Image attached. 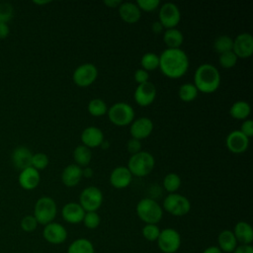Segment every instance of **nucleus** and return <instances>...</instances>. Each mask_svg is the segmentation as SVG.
Segmentation results:
<instances>
[{
    "label": "nucleus",
    "mask_w": 253,
    "mask_h": 253,
    "mask_svg": "<svg viewBox=\"0 0 253 253\" xmlns=\"http://www.w3.org/2000/svg\"><path fill=\"white\" fill-rule=\"evenodd\" d=\"M187 53L181 48H166L159 54V69L170 79L183 77L189 69Z\"/></svg>",
    "instance_id": "f257e3e1"
},
{
    "label": "nucleus",
    "mask_w": 253,
    "mask_h": 253,
    "mask_svg": "<svg viewBox=\"0 0 253 253\" xmlns=\"http://www.w3.org/2000/svg\"><path fill=\"white\" fill-rule=\"evenodd\" d=\"M220 73L218 69L211 63L199 65L194 73V85L198 92L211 94L215 92L220 85Z\"/></svg>",
    "instance_id": "f03ea898"
},
{
    "label": "nucleus",
    "mask_w": 253,
    "mask_h": 253,
    "mask_svg": "<svg viewBox=\"0 0 253 253\" xmlns=\"http://www.w3.org/2000/svg\"><path fill=\"white\" fill-rule=\"evenodd\" d=\"M136 213L145 224H157L163 216V210L154 199L143 198L136 205Z\"/></svg>",
    "instance_id": "7ed1b4c3"
},
{
    "label": "nucleus",
    "mask_w": 253,
    "mask_h": 253,
    "mask_svg": "<svg viewBox=\"0 0 253 253\" xmlns=\"http://www.w3.org/2000/svg\"><path fill=\"white\" fill-rule=\"evenodd\" d=\"M155 159L153 155L147 151H139L132 154L127 162V169L132 176L145 177L153 170Z\"/></svg>",
    "instance_id": "20e7f679"
},
{
    "label": "nucleus",
    "mask_w": 253,
    "mask_h": 253,
    "mask_svg": "<svg viewBox=\"0 0 253 253\" xmlns=\"http://www.w3.org/2000/svg\"><path fill=\"white\" fill-rule=\"evenodd\" d=\"M109 121L117 126H126L134 120V111L132 107L125 102L113 104L107 112Z\"/></svg>",
    "instance_id": "39448f33"
},
{
    "label": "nucleus",
    "mask_w": 253,
    "mask_h": 253,
    "mask_svg": "<svg viewBox=\"0 0 253 253\" xmlns=\"http://www.w3.org/2000/svg\"><path fill=\"white\" fill-rule=\"evenodd\" d=\"M57 213V207L54 200L50 197L40 198L34 208V216L38 223L46 225L53 221Z\"/></svg>",
    "instance_id": "423d86ee"
},
{
    "label": "nucleus",
    "mask_w": 253,
    "mask_h": 253,
    "mask_svg": "<svg viewBox=\"0 0 253 253\" xmlns=\"http://www.w3.org/2000/svg\"><path fill=\"white\" fill-rule=\"evenodd\" d=\"M163 209L174 216L186 215L191 210L189 199L181 194H169L163 201Z\"/></svg>",
    "instance_id": "0eeeda50"
},
{
    "label": "nucleus",
    "mask_w": 253,
    "mask_h": 253,
    "mask_svg": "<svg viewBox=\"0 0 253 253\" xmlns=\"http://www.w3.org/2000/svg\"><path fill=\"white\" fill-rule=\"evenodd\" d=\"M103 193L95 186H89L82 190L79 196V204L85 211H97L103 204Z\"/></svg>",
    "instance_id": "6e6552de"
},
{
    "label": "nucleus",
    "mask_w": 253,
    "mask_h": 253,
    "mask_svg": "<svg viewBox=\"0 0 253 253\" xmlns=\"http://www.w3.org/2000/svg\"><path fill=\"white\" fill-rule=\"evenodd\" d=\"M98 77L97 67L90 62L80 64L75 68L72 74L74 84L81 88H86L92 85Z\"/></svg>",
    "instance_id": "1a4fd4ad"
},
{
    "label": "nucleus",
    "mask_w": 253,
    "mask_h": 253,
    "mask_svg": "<svg viewBox=\"0 0 253 253\" xmlns=\"http://www.w3.org/2000/svg\"><path fill=\"white\" fill-rule=\"evenodd\" d=\"M156 241L159 249L163 253H175L181 246V235L174 228H164L160 230Z\"/></svg>",
    "instance_id": "9d476101"
},
{
    "label": "nucleus",
    "mask_w": 253,
    "mask_h": 253,
    "mask_svg": "<svg viewBox=\"0 0 253 253\" xmlns=\"http://www.w3.org/2000/svg\"><path fill=\"white\" fill-rule=\"evenodd\" d=\"M181 20V12L178 6L172 2L164 3L159 8L158 21L164 29H174L178 26Z\"/></svg>",
    "instance_id": "9b49d317"
},
{
    "label": "nucleus",
    "mask_w": 253,
    "mask_h": 253,
    "mask_svg": "<svg viewBox=\"0 0 253 253\" xmlns=\"http://www.w3.org/2000/svg\"><path fill=\"white\" fill-rule=\"evenodd\" d=\"M232 51L237 58H249L253 54V37L249 33H241L233 39Z\"/></svg>",
    "instance_id": "f8f14e48"
},
{
    "label": "nucleus",
    "mask_w": 253,
    "mask_h": 253,
    "mask_svg": "<svg viewBox=\"0 0 253 253\" xmlns=\"http://www.w3.org/2000/svg\"><path fill=\"white\" fill-rule=\"evenodd\" d=\"M157 90L153 83L146 82L143 84H138L133 93V99L135 103L140 107L150 106L156 98Z\"/></svg>",
    "instance_id": "ddd939ff"
},
{
    "label": "nucleus",
    "mask_w": 253,
    "mask_h": 253,
    "mask_svg": "<svg viewBox=\"0 0 253 253\" xmlns=\"http://www.w3.org/2000/svg\"><path fill=\"white\" fill-rule=\"evenodd\" d=\"M249 139L246 135H244L240 130L235 129L230 131L225 138L226 148L234 153L241 154L244 153L249 146Z\"/></svg>",
    "instance_id": "4468645a"
},
{
    "label": "nucleus",
    "mask_w": 253,
    "mask_h": 253,
    "mask_svg": "<svg viewBox=\"0 0 253 253\" xmlns=\"http://www.w3.org/2000/svg\"><path fill=\"white\" fill-rule=\"evenodd\" d=\"M129 126V133L131 138L138 140L147 138L153 130V123L147 117H140L135 119Z\"/></svg>",
    "instance_id": "2eb2a0df"
},
{
    "label": "nucleus",
    "mask_w": 253,
    "mask_h": 253,
    "mask_svg": "<svg viewBox=\"0 0 253 253\" xmlns=\"http://www.w3.org/2000/svg\"><path fill=\"white\" fill-rule=\"evenodd\" d=\"M43 238L51 244H61L63 243L67 238V231L66 228L58 223V222H50L46 225H44V228L42 230Z\"/></svg>",
    "instance_id": "dca6fc26"
},
{
    "label": "nucleus",
    "mask_w": 253,
    "mask_h": 253,
    "mask_svg": "<svg viewBox=\"0 0 253 253\" xmlns=\"http://www.w3.org/2000/svg\"><path fill=\"white\" fill-rule=\"evenodd\" d=\"M80 139L83 145L91 149L95 147H100L105 137L101 128L94 126H90L82 130Z\"/></svg>",
    "instance_id": "f3484780"
},
{
    "label": "nucleus",
    "mask_w": 253,
    "mask_h": 253,
    "mask_svg": "<svg viewBox=\"0 0 253 253\" xmlns=\"http://www.w3.org/2000/svg\"><path fill=\"white\" fill-rule=\"evenodd\" d=\"M131 180L132 175L126 166H118L110 174V184L118 190L128 187Z\"/></svg>",
    "instance_id": "a211bd4d"
},
{
    "label": "nucleus",
    "mask_w": 253,
    "mask_h": 253,
    "mask_svg": "<svg viewBox=\"0 0 253 253\" xmlns=\"http://www.w3.org/2000/svg\"><path fill=\"white\" fill-rule=\"evenodd\" d=\"M85 212L86 211L83 210L80 204L75 202H70L65 204L61 210V215L63 219L66 222L72 223V224H77L82 222Z\"/></svg>",
    "instance_id": "6ab92c4d"
},
{
    "label": "nucleus",
    "mask_w": 253,
    "mask_h": 253,
    "mask_svg": "<svg viewBox=\"0 0 253 253\" xmlns=\"http://www.w3.org/2000/svg\"><path fill=\"white\" fill-rule=\"evenodd\" d=\"M118 9L121 19L126 24H135L140 20L141 11L133 2H122Z\"/></svg>",
    "instance_id": "aec40b11"
},
{
    "label": "nucleus",
    "mask_w": 253,
    "mask_h": 253,
    "mask_svg": "<svg viewBox=\"0 0 253 253\" xmlns=\"http://www.w3.org/2000/svg\"><path fill=\"white\" fill-rule=\"evenodd\" d=\"M20 186L25 190H34L37 188L41 181V176L38 170L35 168L28 167L21 171L18 178Z\"/></svg>",
    "instance_id": "412c9836"
},
{
    "label": "nucleus",
    "mask_w": 253,
    "mask_h": 253,
    "mask_svg": "<svg viewBox=\"0 0 253 253\" xmlns=\"http://www.w3.org/2000/svg\"><path fill=\"white\" fill-rule=\"evenodd\" d=\"M33 153L26 146H18L12 153V162L19 170H24L32 166Z\"/></svg>",
    "instance_id": "4be33fe9"
},
{
    "label": "nucleus",
    "mask_w": 253,
    "mask_h": 253,
    "mask_svg": "<svg viewBox=\"0 0 253 253\" xmlns=\"http://www.w3.org/2000/svg\"><path fill=\"white\" fill-rule=\"evenodd\" d=\"M82 179V168L76 164H68L61 172V182L66 187H75Z\"/></svg>",
    "instance_id": "5701e85b"
},
{
    "label": "nucleus",
    "mask_w": 253,
    "mask_h": 253,
    "mask_svg": "<svg viewBox=\"0 0 253 253\" xmlns=\"http://www.w3.org/2000/svg\"><path fill=\"white\" fill-rule=\"evenodd\" d=\"M233 234L241 244H251L253 241V229L252 226L246 221H238L233 229Z\"/></svg>",
    "instance_id": "b1692460"
},
{
    "label": "nucleus",
    "mask_w": 253,
    "mask_h": 253,
    "mask_svg": "<svg viewBox=\"0 0 253 253\" xmlns=\"http://www.w3.org/2000/svg\"><path fill=\"white\" fill-rule=\"evenodd\" d=\"M218 248L226 253L233 252L234 249L237 247V240L231 230L225 229L222 230L217 237Z\"/></svg>",
    "instance_id": "393cba45"
},
{
    "label": "nucleus",
    "mask_w": 253,
    "mask_h": 253,
    "mask_svg": "<svg viewBox=\"0 0 253 253\" xmlns=\"http://www.w3.org/2000/svg\"><path fill=\"white\" fill-rule=\"evenodd\" d=\"M163 42L167 45V48H180L184 42V36L176 28L168 29L163 33Z\"/></svg>",
    "instance_id": "a878e982"
},
{
    "label": "nucleus",
    "mask_w": 253,
    "mask_h": 253,
    "mask_svg": "<svg viewBox=\"0 0 253 253\" xmlns=\"http://www.w3.org/2000/svg\"><path fill=\"white\" fill-rule=\"evenodd\" d=\"M250 113H251L250 105L243 100L234 102L229 109V115L233 119L239 120V121H245L249 117Z\"/></svg>",
    "instance_id": "bb28decb"
},
{
    "label": "nucleus",
    "mask_w": 253,
    "mask_h": 253,
    "mask_svg": "<svg viewBox=\"0 0 253 253\" xmlns=\"http://www.w3.org/2000/svg\"><path fill=\"white\" fill-rule=\"evenodd\" d=\"M73 159L75 161L74 164L83 168L89 166V163L92 159V152L90 148L86 147L83 144L77 145L73 150Z\"/></svg>",
    "instance_id": "cd10ccee"
},
{
    "label": "nucleus",
    "mask_w": 253,
    "mask_h": 253,
    "mask_svg": "<svg viewBox=\"0 0 253 253\" xmlns=\"http://www.w3.org/2000/svg\"><path fill=\"white\" fill-rule=\"evenodd\" d=\"M67 253H95L92 242L86 238H78L68 246Z\"/></svg>",
    "instance_id": "c85d7f7f"
},
{
    "label": "nucleus",
    "mask_w": 253,
    "mask_h": 253,
    "mask_svg": "<svg viewBox=\"0 0 253 253\" xmlns=\"http://www.w3.org/2000/svg\"><path fill=\"white\" fill-rule=\"evenodd\" d=\"M198 90L193 83H184L179 87L178 96L181 101L190 103L198 97Z\"/></svg>",
    "instance_id": "c756f323"
},
{
    "label": "nucleus",
    "mask_w": 253,
    "mask_h": 253,
    "mask_svg": "<svg viewBox=\"0 0 253 253\" xmlns=\"http://www.w3.org/2000/svg\"><path fill=\"white\" fill-rule=\"evenodd\" d=\"M87 110L89 114L93 117H102L107 114L108 107L104 100L100 98H94L89 101Z\"/></svg>",
    "instance_id": "7c9ffc66"
},
{
    "label": "nucleus",
    "mask_w": 253,
    "mask_h": 253,
    "mask_svg": "<svg viewBox=\"0 0 253 253\" xmlns=\"http://www.w3.org/2000/svg\"><path fill=\"white\" fill-rule=\"evenodd\" d=\"M162 184H163V188L169 194L176 193L179 190V188L181 187V184H182L181 177L176 173H168L163 178Z\"/></svg>",
    "instance_id": "2f4dec72"
},
{
    "label": "nucleus",
    "mask_w": 253,
    "mask_h": 253,
    "mask_svg": "<svg viewBox=\"0 0 253 253\" xmlns=\"http://www.w3.org/2000/svg\"><path fill=\"white\" fill-rule=\"evenodd\" d=\"M140 66L145 71H153L159 67V55L155 52H146L140 58Z\"/></svg>",
    "instance_id": "473e14b6"
},
{
    "label": "nucleus",
    "mask_w": 253,
    "mask_h": 253,
    "mask_svg": "<svg viewBox=\"0 0 253 253\" xmlns=\"http://www.w3.org/2000/svg\"><path fill=\"white\" fill-rule=\"evenodd\" d=\"M232 45H233V39L226 35L217 37L213 42V49L218 54L232 50Z\"/></svg>",
    "instance_id": "72a5a7b5"
},
{
    "label": "nucleus",
    "mask_w": 253,
    "mask_h": 253,
    "mask_svg": "<svg viewBox=\"0 0 253 253\" xmlns=\"http://www.w3.org/2000/svg\"><path fill=\"white\" fill-rule=\"evenodd\" d=\"M237 56L234 54V52L232 50L224 52L219 54L218 56V63L221 67L223 68H232L236 65L237 63Z\"/></svg>",
    "instance_id": "f704fd0d"
},
{
    "label": "nucleus",
    "mask_w": 253,
    "mask_h": 253,
    "mask_svg": "<svg viewBox=\"0 0 253 253\" xmlns=\"http://www.w3.org/2000/svg\"><path fill=\"white\" fill-rule=\"evenodd\" d=\"M82 222L89 229H95L100 225L101 217L97 211H86Z\"/></svg>",
    "instance_id": "c9c22d12"
},
{
    "label": "nucleus",
    "mask_w": 253,
    "mask_h": 253,
    "mask_svg": "<svg viewBox=\"0 0 253 253\" xmlns=\"http://www.w3.org/2000/svg\"><path fill=\"white\" fill-rule=\"evenodd\" d=\"M48 157L45 153L42 152H38L36 154H33L32 157V167L35 168L36 170H43L47 167L48 165Z\"/></svg>",
    "instance_id": "e433bc0d"
},
{
    "label": "nucleus",
    "mask_w": 253,
    "mask_h": 253,
    "mask_svg": "<svg viewBox=\"0 0 253 253\" xmlns=\"http://www.w3.org/2000/svg\"><path fill=\"white\" fill-rule=\"evenodd\" d=\"M141 232L146 240L156 241L160 234V228L158 227L157 224H145L142 227Z\"/></svg>",
    "instance_id": "4c0bfd02"
},
{
    "label": "nucleus",
    "mask_w": 253,
    "mask_h": 253,
    "mask_svg": "<svg viewBox=\"0 0 253 253\" xmlns=\"http://www.w3.org/2000/svg\"><path fill=\"white\" fill-rule=\"evenodd\" d=\"M14 9L13 6L10 3L7 2H1L0 3V23L9 22L13 18Z\"/></svg>",
    "instance_id": "58836bf2"
},
{
    "label": "nucleus",
    "mask_w": 253,
    "mask_h": 253,
    "mask_svg": "<svg viewBox=\"0 0 253 253\" xmlns=\"http://www.w3.org/2000/svg\"><path fill=\"white\" fill-rule=\"evenodd\" d=\"M135 4L137 5L140 11L153 12L159 7L160 1L159 0H137Z\"/></svg>",
    "instance_id": "ea45409f"
},
{
    "label": "nucleus",
    "mask_w": 253,
    "mask_h": 253,
    "mask_svg": "<svg viewBox=\"0 0 253 253\" xmlns=\"http://www.w3.org/2000/svg\"><path fill=\"white\" fill-rule=\"evenodd\" d=\"M38 221L34 215H26L21 220V227L26 232L34 231L38 226Z\"/></svg>",
    "instance_id": "a19ab883"
},
{
    "label": "nucleus",
    "mask_w": 253,
    "mask_h": 253,
    "mask_svg": "<svg viewBox=\"0 0 253 253\" xmlns=\"http://www.w3.org/2000/svg\"><path fill=\"white\" fill-rule=\"evenodd\" d=\"M133 77H134V81L137 83V84H143V83H146L148 82L149 80V73L147 71H145L144 69L142 68H138L134 71V74H133Z\"/></svg>",
    "instance_id": "79ce46f5"
},
{
    "label": "nucleus",
    "mask_w": 253,
    "mask_h": 253,
    "mask_svg": "<svg viewBox=\"0 0 253 253\" xmlns=\"http://www.w3.org/2000/svg\"><path fill=\"white\" fill-rule=\"evenodd\" d=\"M141 147H142L141 142H140V140H138V139L130 138V139L126 142V148H127L128 152L131 153V155H132V154H135V153H137V152H139V151H141Z\"/></svg>",
    "instance_id": "37998d69"
},
{
    "label": "nucleus",
    "mask_w": 253,
    "mask_h": 253,
    "mask_svg": "<svg viewBox=\"0 0 253 253\" xmlns=\"http://www.w3.org/2000/svg\"><path fill=\"white\" fill-rule=\"evenodd\" d=\"M244 135L248 138L253 136V121L252 120H245L241 125V128L239 129Z\"/></svg>",
    "instance_id": "c03bdc74"
},
{
    "label": "nucleus",
    "mask_w": 253,
    "mask_h": 253,
    "mask_svg": "<svg viewBox=\"0 0 253 253\" xmlns=\"http://www.w3.org/2000/svg\"><path fill=\"white\" fill-rule=\"evenodd\" d=\"M233 253H253V247L251 244H241L234 249Z\"/></svg>",
    "instance_id": "a18cd8bd"
},
{
    "label": "nucleus",
    "mask_w": 253,
    "mask_h": 253,
    "mask_svg": "<svg viewBox=\"0 0 253 253\" xmlns=\"http://www.w3.org/2000/svg\"><path fill=\"white\" fill-rule=\"evenodd\" d=\"M10 29L9 26L5 23H0V40H4L9 36Z\"/></svg>",
    "instance_id": "49530a36"
},
{
    "label": "nucleus",
    "mask_w": 253,
    "mask_h": 253,
    "mask_svg": "<svg viewBox=\"0 0 253 253\" xmlns=\"http://www.w3.org/2000/svg\"><path fill=\"white\" fill-rule=\"evenodd\" d=\"M151 30L154 34H161L164 31V28L159 21H155L151 25Z\"/></svg>",
    "instance_id": "de8ad7c7"
},
{
    "label": "nucleus",
    "mask_w": 253,
    "mask_h": 253,
    "mask_svg": "<svg viewBox=\"0 0 253 253\" xmlns=\"http://www.w3.org/2000/svg\"><path fill=\"white\" fill-rule=\"evenodd\" d=\"M104 4L108 8H118L122 4V1L121 0H105Z\"/></svg>",
    "instance_id": "09e8293b"
},
{
    "label": "nucleus",
    "mask_w": 253,
    "mask_h": 253,
    "mask_svg": "<svg viewBox=\"0 0 253 253\" xmlns=\"http://www.w3.org/2000/svg\"><path fill=\"white\" fill-rule=\"evenodd\" d=\"M93 176V169L89 166L82 168V177L85 178H91Z\"/></svg>",
    "instance_id": "8fccbe9b"
},
{
    "label": "nucleus",
    "mask_w": 253,
    "mask_h": 253,
    "mask_svg": "<svg viewBox=\"0 0 253 253\" xmlns=\"http://www.w3.org/2000/svg\"><path fill=\"white\" fill-rule=\"evenodd\" d=\"M203 253H222V251L217 246H210L206 248Z\"/></svg>",
    "instance_id": "3c124183"
},
{
    "label": "nucleus",
    "mask_w": 253,
    "mask_h": 253,
    "mask_svg": "<svg viewBox=\"0 0 253 253\" xmlns=\"http://www.w3.org/2000/svg\"><path fill=\"white\" fill-rule=\"evenodd\" d=\"M100 147L103 149V150H107L109 147H110V142L108 141V140H106V139H104L103 140V142L101 143V145H100Z\"/></svg>",
    "instance_id": "603ef678"
},
{
    "label": "nucleus",
    "mask_w": 253,
    "mask_h": 253,
    "mask_svg": "<svg viewBox=\"0 0 253 253\" xmlns=\"http://www.w3.org/2000/svg\"><path fill=\"white\" fill-rule=\"evenodd\" d=\"M34 3L38 5H44V4H48L49 1H34Z\"/></svg>",
    "instance_id": "864d4df0"
}]
</instances>
